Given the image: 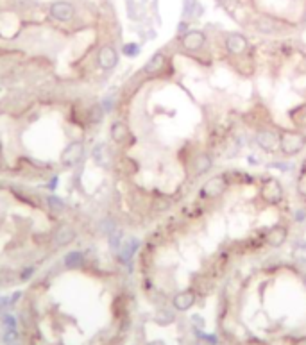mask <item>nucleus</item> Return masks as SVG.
Returning <instances> with one entry per match:
<instances>
[{
  "instance_id": "f257e3e1",
  "label": "nucleus",
  "mask_w": 306,
  "mask_h": 345,
  "mask_svg": "<svg viewBox=\"0 0 306 345\" xmlns=\"http://www.w3.org/2000/svg\"><path fill=\"white\" fill-rule=\"evenodd\" d=\"M306 147V136L301 133H292L286 131L279 136V148L286 156H296Z\"/></svg>"
},
{
  "instance_id": "f03ea898",
  "label": "nucleus",
  "mask_w": 306,
  "mask_h": 345,
  "mask_svg": "<svg viewBox=\"0 0 306 345\" xmlns=\"http://www.w3.org/2000/svg\"><path fill=\"white\" fill-rule=\"evenodd\" d=\"M83 156H84V142H81V140H74V142H70L68 145L63 148L60 163L63 165V167H74V165L81 163Z\"/></svg>"
},
{
  "instance_id": "7ed1b4c3",
  "label": "nucleus",
  "mask_w": 306,
  "mask_h": 345,
  "mask_svg": "<svg viewBox=\"0 0 306 345\" xmlns=\"http://www.w3.org/2000/svg\"><path fill=\"white\" fill-rule=\"evenodd\" d=\"M77 238V231L74 229V226L70 224H60V226L54 229V234H52V243L58 249H63V247H68L70 243L75 242Z\"/></svg>"
},
{
  "instance_id": "20e7f679",
  "label": "nucleus",
  "mask_w": 306,
  "mask_h": 345,
  "mask_svg": "<svg viewBox=\"0 0 306 345\" xmlns=\"http://www.w3.org/2000/svg\"><path fill=\"white\" fill-rule=\"evenodd\" d=\"M262 197L265 202L269 204H277L283 197V188L277 183V179L269 177L263 181L262 184Z\"/></svg>"
},
{
  "instance_id": "39448f33",
  "label": "nucleus",
  "mask_w": 306,
  "mask_h": 345,
  "mask_svg": "<svg viewBox=\"0 0 306 345\" xmlns=\"http://www.w3.org/2000/svg\"><path fill=\"white\" fill-rule=\"evenodd\" d=\"M97 64H99L100 68L109 72V70H113L117 64H119V52L115 49L113 45H104L102 49L99 50V54H97Z\"/></svg>"
},
{
  "instance_id": "423d86ee",
  "label": "nucleus",
  "mask_w": 306,
  "mask_h": 345,
  "mask_svg": "<svg viewBox=\"0 0 306 345\" xmlns=\"http://www.w3.org/2000/svg\"><path fill=\"white\" fill-rule=\"evenodd\" d=\"M226 190V177L224 175H213L203 184L201 188V195L206 199H215Z\"/></svg>"
},
{
  "instance_id": "0eeeda50",
  "label": "nucleus",
  "mask_w": 306,
  "mask_h": 345,
  "mask_svg": "<svg viewBox=\"0 0 306 345\" xmlns=\"http://www.w3.org/2000/svg\"><path fill=\"white\" fill-rule=\"evenodd\" d=\"M50 16L58 22H68L74 18V5L70 2H64V0H58V2H52L50 4Z\"/></svg>"
},
{
  "instance_id": "6e6552de",
  "label": "nucleus",
  "mask_w": 306,
  "mask_h": 345,
  "mask_svg": "<svg viewBox=\"0 0 306 345\" xmlns=\"http://www.w3.org/2000/svg\"><path fill=\"white\" fill-rule=\"evenodd\" d=\"M206 43V36H204L203 30H186L181 38V45H183L184 50H190V52H195V50H201Z\"/></svg>"
},
{
  "instance_id": "1a4fd4ad",
  "label": "nucleus",
  "mask_w": 306,
  "mask_h": 345,
  "mask_svg": "<svg viewBox=\"0 0 306 345\" xmlns=\"http://www.w3.org/2000/svg\"><path fill=\"white\" fill-rule=\"evenodd\" d=\"M140 249V240L138 238H127V240H123L122 245H120L119 249V261H122L123 265H127V263H131V259L134 258V254H136V251Z\"/></svg>"
},
{
  "instance_id": "9d476101",
  "label": "nucleus",
  "mask_w": 306,
  "mask_h": 345,
  "mask_svg": "<svg viewBox=\"0 0 306 345\" xmlns=\"http://www.w3.org/2000/svg\"><path fill=\"white\" fill-rule=\"evenodd\" d=\"M226 49L229 54L233 56H242L247 49H249V43H247V38L244 34H238V32H233L226 38Z\"/></svg>"
},
{
  "instance_id": "9b49d317",
  "label": "nucleus",
  "mask_w": 306,
  "mask_h": 345,
  "mask_svg": "<svg viewBox=\"0 0 306 345\" xmlns=\"http://www.w3.org/2000/svg\"><path fill=\"white\" fill-rule=\"evenodd\" d=\"M109 136H111V140H113L115 143L122 145V143L127 142V138L131 136V131H129L127 123L117 120V122H113L111 127H109Z\"/></svg>"
},
{
  "instance_id": "f8f14e48",
  "label": "nucleus",
  "mask_w": 306,
  "mask_h": 345,
  "mask_svg": "<svg viewBox=\"0 0 306 345\" xmlns=\"http://www.w3.org/2000/svg\"><path fill=\"white\" fill-rule=\"evenodd\" d=\"M256 143L262 148H265V150H274V148H277V145H279V138H277L276 133L263 129V131H260V133L256 134Z\"/></svg>"
},
{
  "instance_id": "ddd939ff",
  "label": "nucleus",
  "mask_w": 306,
  "mask_h": 345,
  "mask_svg": "<svg viewBox=\"0 0 306 345\" xmlns=\"http://www.w3.org/2000/svg\"><path fill=\"white\" fill-rule=\"evenodd\" d=\"M165 64H167V58H165V54L163 52H156V54L147 61V64L143 66V72H145L147 75H156L165 68Z\"/></svg>"
},
{
  "instance_id": "4468645a",
  "label": "nucleus",
  "mask_w": 306,
  "mask_h": 345,
  "mask_svg": "<svg viewBox=\"0 0 306 345\" xmlns=\"http://www.w3.org/2000/svg\"><path fill=\"white\" fill-rule=\"evenodd\" d=\"M265 240H267V243H269L271 247H274V249L281 247L286 240V229L283 226H274L272 229L267 231Z\"/></svg>"
},
{
  "instance_id": "2eb2a0df",
  "label": "nucleus",
  "mask_w": 306,
  "mask_h": 345,
  "mask_svg": "<svg viewBox=\"0 0 306 345\" xmlns=\"http://www.w3.org/2000/svg\"><path fill=\"white\" fill-rule=\"evenodd\" d=\"M254 29L260 32V34H277L279 32V25L276 20H272L269 16H260L256 22H254Z\"/></svg>"
},
{
  "instance_id": "dca6fc26",
  "label": "nucleus",
  "mask_w": 306,
  "mask_h": 345,
  "mask_svg": "<svg viewBox=\"0 0 306 345\" xmlns=\"http://www.w3.org/2000/svg\"><path fill=\"white\" fill-rule=\"evenodd\" d=\"M84 261H86V258H84V252H81V251H68L63 258L64 266L70 268V270L81 268V266L84 265Z\"/></svg>"
},
{
  "instance_id": "f3484780",
  "label": "nucleus",
  "mask_w": 306,
  "mask_h": 345,
  "mask_svg": "<svg viewBox=\"0 0 306 345\" xmlns=\"http://www.w3.org/2000/svg\"><path fill=\"white\" fill-rule=\"evenodd\" d=\"M174 308L179 311H186L188 308H192V304L195 302V295L193 291L186 290V291H179L178 295L174 297Z\"/></svg>"
},
{
  "instance_id": "a211bd4d",
  "label": "nucleus",
  "mask_w": 306,
  "mask_h": 345,
  "mask_svg": "<svg viewBox=\"0 0 306 345\" xmlns=\"http://www.w3.org/2000/svg\"><path fill=\"white\" fill-rule=\"evenodd\" d=\"M213 167V159L210 154H199L195 161H193V175H203L210 172Z\"/></svg>"
},
{
  "instance_id": "6ab92c4d",
  "label": "nucleus",
  "mask_w": 306,
  "mask_h": 345,
  "mask_svg": "<svg viewBox=\"0 0 306 345\" xmlns=\"http://www.w3.org/2000/svg\"><path fill=\"white\" fill-rule=\"evenodd\" d=\"M104 116H106V111H104L102 104H93V106H90L88 113H86V118H88L90 123H93V125H97V123H100L104 120Z\"/></svg>"
},
{
  "instance_id": "aec40b11",
  "label": "nucleus",
  "mask_w": 306,
  "mask_h": 345,
  "mask_svg": "<svg viewBox=\"0 0 306 345\" xmlns=\"http://www.w3.org/2000/svg\"><path fill=\"white\" fill-rule=\"evenodd\" d=\"M47 206H49V209L54 213L56 217H60V215H63V213L66 211L64 202L60 197H56V195H49V197H47Z\"/></svg>"
},
{
  "instance_id": "412c9836",
  "label": "nucleus",
  "mask_w": 306,
  "mask_h": 345,
  "mask_svg": "<svg viewBox=\"0 0 306 345\" xmlns=\"http://www.w3.org/2000/svg\"><path fill=\"white\" fill-rule=\"evenodd\" d=\"M203 15V5L197 0H184V18H195Z\"/></svg>"
},
{
  "instance_id": "4be33fe9",
  "label": "nucleus",
  "mask_w": 306,
  "mask_h": 345,
  "mask_svg": "<svg viewBox=\"0 0 306 345\" xmlns=\"http://www.w3.org/2000/svg\"><path fill=\"white\" fill-rule=\"evenodd\" d=\"M108 242H109V247H111V251L119 252L120 245H122V242H123V232L115 229V231L108 236Z\"/></svg>"
},
{
  "instance_id": "5701e85b",
  "label": "nucleus",
  "mask_w": 306,
  "mask_h": 345,
  "mask_svg": "<svg viewBox=\"0 0 306 345\" xmlns=\"http://www.w3.org/2000/svg\"><path fill=\"white\" fill-rule=\"evenodd\" d=\"M292 258L299 263H306V243H296L294 249H292Z\"/></svg>"
},
{
  "instance_id": "b1692460",
  "label": "nucleus",
  "mask_w": 306,
  "mask_h": 345,
  "mask_svg": "<svg viewBox=\"0 0 306 345\" xmlns=\"http://www.w3.org/2000/svg\"><path fill=\"white\" fill-rule=\"evenodd\" d=\"M140 52H142V49H140V45L138 43H125L122 47V54L125 56V58H138L140 56Z\"/></svg>"
},
{
  "instance_id": "393cba45",
  "label": "nucleus",
  "mask_w": 306,
  "mask_h": 345,
  "mask_svg": "<svg viewBox=\"0 0 306 345\" xmlns=\"http://www.w3.org/2000/svg\"><path fill=\"white\" fill-rule=\"evenodd\" d=\"M115 229H117V226H115V222L111 220V218H104L102 222H100V231H102L106 236H109Z\"/></svg>"
},
{
  "instance_id": "a878e982",
  "label": "nucleus",
  "mask_w": 306,
  "mask_h": 345,
  "mask_svg": "<svg viewBox=\"0 0 306 345\" xmlns=\"http://www.w3.org/2000/svg\"><path fill=\"white\" fill-rule=\"evenodd\" d=\"M2 325L5 329H16V318L9 313H5V315H2Z\"/></svg>"
},
{
  "instance_id": "bb28decb",
  "label": "nucleus",
  "mask_w": 306,
  "mask_h": 345,
  "mask_svg": "<svg viewBox=\"0 0 306 345\" xmlns=\"http://www.w3.org/2000/svg\"><path fill=\"white\" fill-rule=\"evenodd\" d=\"M34 272H36L34 266H25L24 270L20 272V281H29L31 277L34 276Z\"/></svg>"
},
{
  "instance_id": "cd10ccee",
  "label": "nucleus",
  "mask_w": 306,
  "mask_h": 345,
  "mask_svg": "<svg viewBox=\"0 0 306 345\" xmlns=\"http://www.w3.org/2000/svg\"><path fill=\"white\" fill-rule=\"evenodd\" d=\"M58 183H60V177H58V175H54V177L50 179V183L47 184V186H49V190H54V188L58 186Z\"/></svg>"
},
{
  "instance_id": "c85d7f7f",
  "label": "nucleus",
  "mask_w": 306,
  "mask_h": 345,
  "mask_svg": "<svg viewBox=\"0 0 306 345\" xmlns=\"http://www.w3.org/2000/svg\"><path fill=\"white\" fill-rule=\"evenodd\" d=\"M305 217H306V213H305V211H297V213H296V218H297L296 222H303V220H305Z\"/></svg>"
},
{
  "instance_id": "c756f323",
  "label": "nucleus",
  "mask_w": 306,
  "mask_h": 345,
  "mask_svg": "<svg viewBox=\"0 0 306 345\" xmlns=\"http://www.w3.org/2000/svg\"><path fill=\"white\" fill-rule=\"evenodd\" d=\"M149 345H165L163 342H159V340H156V342H151Z\"/></svg>"
},
{
  "instance_id": "7c9ffc66",
  "label": "nucleus",
  "mask_w": 306,
  "mask_h": 345,
  "mask_svg": "<svg viewBox=\"0 0 306 345\" xmlns=\"http://www.w3.org/2000/svg\"><path fill=\"white\" fill-rule=\"evenodd\" d=\"M303 125L306 127V113H305V116H303Z\"/></svg>"
},
{
  "instance_id": "2f4dec72",
  "label": "nucleus",
  "mask_w": 306,
  "mask_h": 345,
  "mask_svg": "<svg viewBox=\"0 0 306 345\" xmlns=\"http://www.w3.org/2000/svg\"><path fill=\"white\" fill-rule=\"evenodd\" d=\"M0 89H2V88H0Z\"/></svg>"
}]
</instances>
